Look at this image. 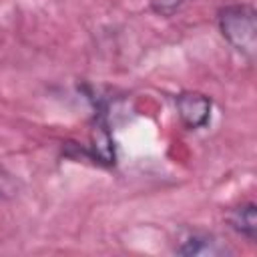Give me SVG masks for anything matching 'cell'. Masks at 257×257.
Masks as SVG:
<instances>
[{
    "label": "cell",
    "mask_w": 257,
    "mask_h": 257,
    "mask_svg": "<svg viewBox=\"0 0 257 257\" xmlns=\"http://www.w3.org/2000/svg\"><path fill=\"white\" fill-rule=\"evenodd\" d=\"M229 223L235 231H239L241 235L255 239V231H257V213H255V205L247 203L241 205L237 209H233L229 213Z\"/></svg>",
    "instance_id": "obj_4"
},
{
    "label": "cell",
    "mask_w": 257,
    "mask_h": 257,
    "mask_svg": "<svg viewBox=\"0 0 257 257\" xmlns=\"http://www.w3.org/2000/svg\"><path fill=\"white\" fill-rule=\"evenodd\" d=\"M221 34L229 40V44L239 50L243 56L253 58L257 50V20L255 10L247 4L227 6L219 14Z\"/></svg>",
    "instance_id": "obj_1"
},
{
    "label": "cell",
    "mask_w": 257,
    "mask_h": 257,
    "mask_svg": "<svg viewBox=\"0 0 257 257\" xmlns=\"http://www.w3.org/2000/svg\"><path fill=\"white\" fill-rule=\"evenodd\" d=\"M177 110L189 128H201L209 122L211 100L199 92H183L177 96Z\"/></svg>",
    "instance_id": "obj_2"
},
{
    "label": "cell",
    "mask_w": 257,
    "mask_h": 257,
    "mask_svg": "<svg viewBox=\"0 0 257 257\" xmlns=\"http://www.w3.org/2000/svg\"><path fill=\"white\" fill-rule=\"evenodd\" d=\"M12 193H14V181L10 179V175L0 171V197L12 195Z\"/></svg>",
    "instance_id": "obj_5"
},
{
    "label": "cell",
    "mask_w": 257,
    "mask_h": 257,
    "mask_svg": "<svg viewBox=\"0 0 257 257\" xmlns=\"http://www.w3.org/2000/svg\"><path fill=\"white\" fill-rule=\"evenodd\" d=\"M177 253L181 255H225L229 253V249L211 235L193 233L183 241L181 247H177Z\"/></svg>",
    "instance_id": "obj_3"
}]
</instances>
